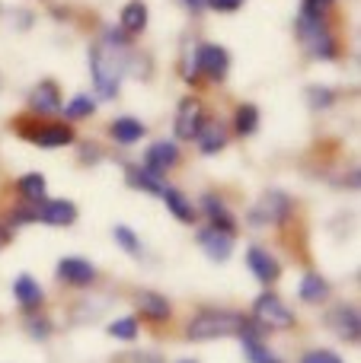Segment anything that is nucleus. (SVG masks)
Segmentation results:
<instances>
[{
	"label": "nucleus",
	"mask_w": 361,
	"mask_h": 363,
	"mask_svg": "<svg viewBox=\"0 0 361 363\" xmlns=\"http://www.w3.org/2000/svg\"><path fill=\"white\" fill-rule=\"evenodd\" d=\"M262 325L240 313H227V309H208V313H198L189 322L185 335L192 341H215V338H230V335H240V338H259Z\"/></svg>",
	"instance_id": "obj_1"
},
{
	"label": "nucleus",
	"mask_w": 361,
	"mask_h": 363,
	"mask_svg": "<svg viewBox=\"0 0 361 363\" xmlns=\"http://www.w3.org/2000/svg\"><path fill=\"white\" fill-rule=\"evenodd\" d=\"M122 51H125V45H112V42H102L90 51V70H93L96 93L102 99H115L119 96V83L128 64V57H122Z\"/></svg>",
	"instance_id": "obj_2"
},
{
	"label": "nucleus",
	"mask_w": 361,
	"mask_h": 363,
	"mask_svg": "<svg viewBox=\"0 0 361 363\" xmlns=\"http://www.w3.org/2000/svg\"><path fill=\"white\" fill-rule=\"evenodd\" d=\"M298 35H301L304 48L311 51L313 57H323V61L336 57V38H333V32L326 29L323 16L301 10V16H298Z\"/></svg>",
	"instance_id": "obj_3"
},
{
	"label": "nucleus",
	"mask_w": 361,
	"mask_h": 363,
	"mask_svg": "<svg viewBox=\"0 0 361 363\" xmlns=\"http://www.w3.org/2000/svg\"><path fill=\"white\" fill-rule=\"evenodd\" d=\"M291 217V198H288L285 191H266L259 201H256V207L249 211V223L256 226H275V223H285V220Z\"/></svg>",
	"instance_id": "obj_4"
},
{
	"label": "nucleus",
	"mask_w": 361,
	"mask_h": 363,
	"mask_svg": "<svg viewBox=\"0 0 361 363\" xmlns=\"http://www.w3.org/2000/svg\"><path fill=\"white\" fill-rule=\"evenodd\" d=\"M253 319L262 328H291L294 325V313L281 303V296L275 294H262L253 306Z\"/></svg>",
	"instance_id": "obj_5"
},
{
	"label": "nucleus",
	"mask_w": 361,
	"mask_h": 363,
	"mask_svg": "<svg viewBox=\"0 0 361 363\" xmlns=\"http://www.w3.org/2000/svg\"><path fill=\"white\" fill-rule=\"evenodd\" d=\"M195 67L198 74H205L208 80H224L230 67V55L221 45H198L195 51Z\"/></svg>",
	"instance_id": "obj_6"
},
{
	"label": "nucleus",
	"mask_w": 361,
	"mask_h": 363,
	"mask_svg": "<svg viewBox=\"0 0 361 363\" xmlns=\"http://www.w3.org/2000/svg\"><path fill=\"white\" fill-rule=\"evenodd\" d=\"M202 121H205L202 102L198 99H183L179 102V112H176V138L179 140H195Z\"/></svg>",
	"instance_id": "obj_7"
},
{
	"label": "nucleus",
	"mask_w": 361,
	"mask_h": 363,
	"mask_svg": "<svg viewBox=\"0 0 361 363\" xmlns=\"http://www.w3.org/2000/svg\"><path fill=\"white\" fill-rule=\"evenodd\" d=\"M198 245L205 249V255L211 262H227L230 252H234V233H224L217 226H208V230L198 233Z\"/></svg>",
	"instance_id": "obj_8"
},
{
	"label": "nucleus",
	"mask_w": 361,
	"mask_h": 363,
	"mask_svg": "<svg viewBox=\"0 0 361 363\" xmlns=\"http://www.w3.org/2000/svg\"><path fill=\"white\" fill-rule=\"evenodd\" d=\"M36 220L51 223V226H70L77 220V204L74 201H64V198L42 201V204L36 207Z\"/></svg>",
	"instance_id": "obj_9"
},
{
	"label": "nucleus",
	"mask_w": 361,
	"mask_h": 363,
	"mask_svg": "<svg viewBox=\"0 0 361 363\" xmlns=\"http://www.w3.org/2000/svg\"><path fill=\"white\" fill-rule=\"evenodd\" d=\"M176 163H179V147L173 144V140H157V144H151L144 153V169L157 172V176H163V172L173 169Z\"/></svg>",
	"instance_id": "obj_10"
},
{
	"label": "nucleus",
	"mask_w": 361,
	"mask_h": 363,
	"mask_svg": "<svg viewBox=\"0 0 361 363\" xmlns=\"http://www.w3.org/2000/svg\"><path fill=\"white\" fill-rule=\"evenodd\" d=\"M58 277H64V281L74 284V287H87V284H93L96 268L87 262V258L70 255V258H61V262H58Z\"/></svg>",
	"instance_id": "obj_11"
},
{
	"label": "nucleus",
	"mask_w": 361,
	"mask_h": 363,
	"mask_svg": "<svg viewBox=\"0 0 361 363\" xmlns=\"http://www.w3.org/2000/svg\"><path fill=\"white\" fill-rule=\"evenodd\" d=\"M247 264H249V271L256 274V281L259 284H275L279 281V274H281L279 262H275L266 249H259V245H253V249L247 252Z\"/></svg>",
	"instance_id": "obj_12"
},
{
	"label": "nucleus",
	"mask_w": 361,
	"mask_h": 363,
	"mask_svg": "<svg viewBox=\"0 0 361 363\" xmlns=\"http://www.w3.org/2000/svg\"><path fill=\"white\" fill-rule=\"evenodd\" d=\"M29 106H32V112H38V115L61 112V93H58V83L55 80H42L36 89H32Z\"/></svg>",
	"instance_id": "obj_13"
},
{
	"label": "nucleus",
	"mask_w": 361,
	"mask_h": 363,
	"mask_svg": "<svg viewBox=\"0 0 361 363\" xmlns=\"http://www.w3.org/2000/svg\"><path fill=\"white\" fill-rule=\"evenodd\" d=\"M330 325L336 328V335H339L343 341H358V335H361L358 309H352V306H339L336 313H330Z\"/></svg>",
	"instance_id": "obj_14"
},
{
	"label": "nucleus",
	"mask_w": 361,
	"mask_h": 363,
	"mask_svg": "<svg viewBox=\"0 0 361 363\" xmlns=\"http://www.w3.org/2000/svg\"><path fill=\"white\" fill-rule=\"evenodd\" d=\"M26 138L36 140L38 147H68L74 144V131L68 125H45L36 128V131H26Z\"/></svg>",
	"instance_id": "obj_15"
},
{
	"label": "nucleus",
	"mask_w": 361,
	"mask_h": 363,
	"mask_svg": "<svg viewBox=\"0 0 361 363\" xmlns=\"http://www.w3.org/2000/svg\"><path fill=\"white\" fill-rule=\"evenodd\" d=\"M134 303H138V309H141L144 319H151V322L170 319V303H166V296L153 294V290H141V294L134 296Z\"/></svg>",
	"instance_id": "obj_16"
},
{
	"label": "nucleus",
	"mask_w": 361,
	"mask_h": 363,
	"mask_svg": "<svg viewBox=\"0 0 361 363\" xmlns=\"http://www.w3.org/2000/svg\"><path fill=\"white\" fill-rule=\"evenodd\" d=\"M160 198L166 201V211H173V217L183 220V223H192V220L198 217V211L192 207V201L185 198L183 191H176V188H163V191H160Z\"/></svg>",
	"instance_id": "obj_17"
},
{
	"label": "nucleus",
	"mask_w": 361,
	"mask_h": 363,
	"mask_svg": "<svg viewBox=\"0 0 361 363\" xmlns=\"http://www.w3.org/2000/svg\"><path fill=\"white\" fill-rule=\"evenodd\" d=\"M144 29H147V4L144 0L125 4V10H122V32L138 35V32H144Z\"/></svg>",
	"instance_id": "obj_18"
},
{
	"label": "nucleus",
	"mask_w": 361,
	"mask_h": 363,
	"mask_svg": "<svg viewBox=\"0 0 361 363\" xmlns=\"http://www.w3.org/2000/svg\"><path fill=\"white\" fill-rule=\"evenodd\" d=\"M13 296L19 300V306H23V309H36L38 303H42L45 294H42V287H38L29 274H19L16 281H13Z\"/></svg>",
	"instance_id": "obj_19"
},
{
	"label": "nucleus",
	"mask_w": 361,
	"mask_h": 363,
	"mask_svg": "<svg viewBox=\"0 0 361 363\" xmlns=\"http://www.w3.org/2000/svg\"><path fill=\"white\" fill-rule=\"evenodd\" d=\"M195 140H198V147H202V153H217L227 144V134H224V128L217 125V121H202Z\"/></svg>",
	"instance_id": "obj_20"
},
{
	"label": "nucleus",
	"mask_w": 361,
	"mask_h": 363,
	"mask_svg": "<svg viewBox=\"0 0 361 363\" xmlns=\"http://www.w3.org/2000/svg\"><path fill=\"white\" fill-rule=\"evenodd\" d=\"M109 134H112L119 144H138L141 138H144V125H141L138 118H115L112 125H109Z\"/></svg>",
	"instance_id": "obj_21"
},
{
	"label": "nucleus",
	"mask_w": 361,
	"mask_h": 363,
	"mask_svg": "<svg viewBox=\"0 0 361 363\" xmlns=\"http://www.w3.org/2000/svg\"><path fill=\"white\" fill-rule=\"evenodd\" d=\"M202 207H205V213L211 217V226H217V230H224V233H234V217L227 213V207H224V201H217L215 194H205L202 198Z\"/></svg>",
	"instance_id": "obj_22"
},
{
	"label": "nucleus",
	"mask_w": 361,
	"mask_h": 363,
	"mask_svg": "<svg viewBox=\"0 0 361 363\" xmlns=\"http://www.w3.org/2000/svg\"><path fill=\"white\" fill-rule=\"evenodd\" d=\"M298 294H301V300L304 303H313V306H317V303H323L326 296H330V284H326L320 274H304Z\"/></svg>",
	"instance_id": "obj_23"
},
{
	"label": "nucleus",
	"mask_w": 361,
	"mask_h": 363,
	"mask_svg": "<svg viewBox=\"0 0 361 363\" xmlns=\"http://www.w3.org/2000/svg\"><path fill=\"white\" fill-rule=\"evenodd\" d=\"M128 182H131V188H141V191L147 194H160L163 191V179L157 176V172L144 169V166H138V169H128Z\"/></svg>",
	"instance_id": "obj_24"
},
{
	"label": "nucleus",
	"mask_w": 361,
	"mask_h": 363,
	"mask_svg": "<svg viewBox=\"0 0 361 363\" xmlns=\"http://www.w3.org/2000/svg\"><path fill=\"white\" fill-rule=\"evenodd\" d=\"M16 188H19V194H23L26 201H45V176L42 172H29V176H23L16 182Z\"/></svg>",
	"instance_id": "obj_25"
},
{
	"label": "nucleus",
	"mask_w": 361,
	"mask_h": 363,
	"mask_svg": "<svg viewBox=\"0 0 361 363\" xmlns=\"http://www.w3.org/2000/svg\"><path fill=\"white\" fill-rule=\"evenodd\" d=\"M240 341H243V354H247L249 363H281L259 338H240Z\"/></svg>",
	"instance_id": "obj_26"
},
{
	"label": "nucleus",
	"mask_w": 361,
	"mask_h": 363,
	"mask_svg": "<svg viewBox=\"0 0 361 363\" xmlns=\"http://www.w3.org/2000/svg\"><path fill=\"white\" fill-rule=\"evenodd\" d=\"M234 128H237V134H253L256 128H259V108L256 106H240L237 108V118H234Z\"/></svg>",
	"instance_id": "obj_27"
},
{
	"label": "nucleus",
	"mask_w": 361,
	"mask_h": 363,
	"mask_svg": "<svg viewBox=\"0 0 361 363\" xmlns=\"http://www.w3.org/2000/svg\"><path fill=\"white\" fill-rule=\"evenodd\" d=\"M96 112V102L90 99V96H74V99L68 102V106H64V115H68V118H90V115Z\"/></svg>",
	"instance_id": "obj_28"
},
{
	"label": "nucleus",
	"mask_w": 361,
	"mask_h": 363,
	"mask_svg": "<svg viewBox=\"0 0 361 363\" xmlns=\"http://www.w3.org/2000/svg\"><path fill=\"white\" fill-rule=\"evenodd\" d=\"M112 236H115V242H119L122 249L128 252V255H141V239L134 236V233L128 230V226H115Z\"/></svg>",
	"instance_id": "obj_29"
},
{
	"label": "nucleus",
	"mask_w": 361,
	"mask_h": 363,
	"mask_svg": "<svg viewBox=\"0 0 361 363\" xmlns=\"http://www.w3.org/2000/svg\"><path fill=\"white\" fill-rule=\"evenodd\" d=\"M109 335L119 341H134L138 338V322L134 319H115L112 325H109Z\"/></svg>",
	"instance_id": "obj_30"
},
{
	"label": "nucleus",
	"mask_w": 361,
	"mask_h": 363,
	"mask_svg": "<svg viewBox=\"0 0 361 363\" xmlns=\"http://www.w3.org/2000/svg\"><path fill=\"white\" fill-rule=\"evenodd\" d=\"M301 363H343V357L339 354H333V351H307L304 357H301Z\"/></svg>",
	"instance_id": "obj_31"
},
{
	"label": "nucleus",
	"mask_w": 361,
	"mask_h": 363,
	"mask_svg": "<svg viewBox=\"0 0 361 363\" xmlns=\"http://www.w3.org/2000/svg\"><path fill=\"white\" fill-rule=\"evenodd\" d=\"M307 99H311V106H313V108H326V106L333 102V93H330V89L311 86V89H307Z\"/></svg>",
	"instance_id": "obj_32"
},
{
	"label": "nucleus",
	"mask_w": 361,
	"mask_h": 363,
	"mask_svg": "<svg viewBox=\"0 0 361 363\" xmlns=\"http://www.w3.org/2000/svg\"><path fill=\"white\" fill-rule=\"evenodd\" d=\"M205 4L211 6V10H221V13H234V10H240L247 0H205Z\"/></svg>",
	"instance_id": "obj_33"
},
{
	"label": "nucleus",
	"mask_w": 361,
	"mask_h": 363,
	"mask_svg": "<svg viewBox=\"0 0 361 363\" xmlns=\"http://www.w3.org/2000/svg\"><path fill=\"white\" fill-rule=\"evenodd\" d=\"M119 363H160V360L151 357V354H125Z\"/></svg>",
	"instance_id": "obj_34"
},
{
	"label": "nucleus",
	"mask_w": 361,
	"mask_h": 363,
	"mask_svg": "<svg viewBox=\"0 0 361 363\" xmlns=\"http://www.w3.org/2000/svg\"><path fill=\"white\" fill-rule=\"evenodd\" d=\"M29 332H32V338H45V335H48V322H36V319H32L29 322Z\"/></svg>",
	"instance_id": "obj_35"
},
{
	"label": "nucleus",
	"mask_w": 361,
	"mask_h": 363,
	"mask_svg": "<svg viewBox=\"0 0 361 363\" xmlns=\"http://www.w3.org/2000/svg\"><path fill=\"white\" fill-rule=\"evenodd\" d=\"M183 4L189 6V10H202V6H205V0H183Z\"/></svg>",
	"instance_id": "obj_36"
},
{
	"label": "nucleus",
	"mask_w": 361,
	"mask_h": 363,
	"mask_svg": "<svg viewBox=\"0 0 361 363\" xmlns=\"http://www.w3.org/2000/svg\"><path fill=\"white\" fill-rule=\"evenodd\" d=\"M179 363H198V360H179Z\"/></svg>",
	"instance_id": "obj_37"
}]
</instances>
